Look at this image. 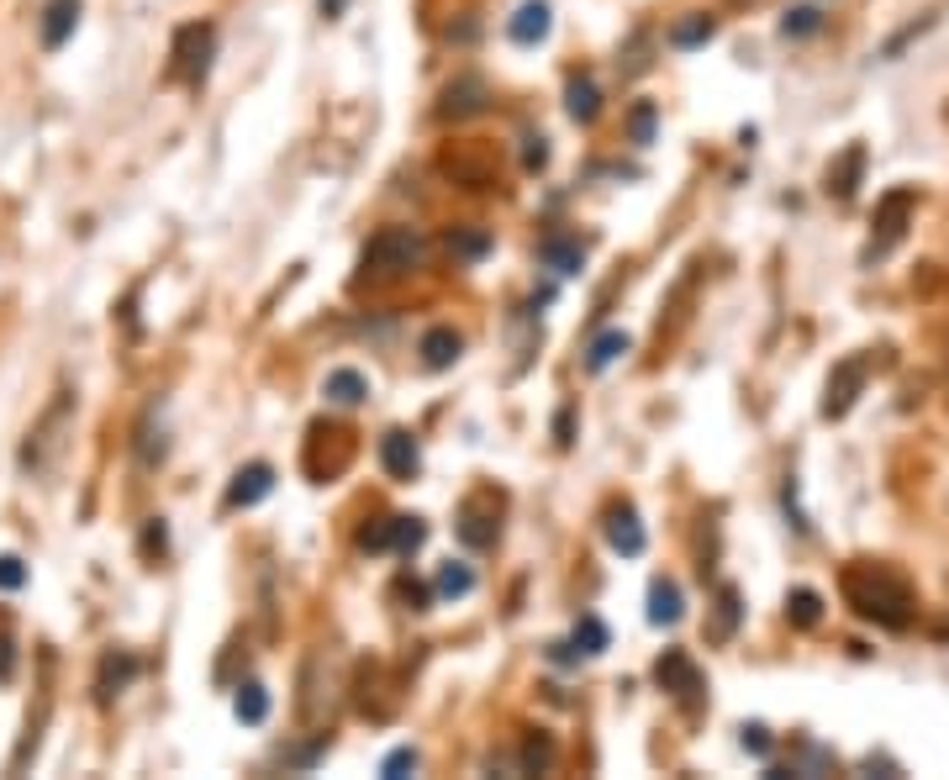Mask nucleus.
<instances>
[{
  "mask_svg": "<svg viewBox=\"0 0 949 780\" xmlns=\"http://www.w3.org/2000/svg\"><path fill=\"white\" fill-rule=\"evenodd\" d=\"M844 591L854 601V612L870 622H881V628H908L912 618V591L891 570L881 564H870V570H849L844 575Z\"/></svg>",
  "mask_w": 949,
  "mask_h": 780,
  "instance_id": "1",
  "label": "nucleus"
},
{
  "mask_svg": "<svg viewBox=\"0 0 949 780\" xmlns=\"http://www.w3.org/2000/svg\"><path fill=\"white\" fill-rule=\"evenodd\" d=\"M423 259V238L412 233V227H380L369 248H364V264L375 269V275H402L412 264Z\"/></svg>",
  "mask_w": 949,
  "mask_h": 780,
  "instance_id": "2",
  "label": "nucleus"
},
{
  "mask_svg": "<svg viewBox=\"0 0 949 780\" xmlns=\"http://www.w3.org/2000/svg\"><path fill=\"white\" fill-rule=\"evenodd\" d=\"M211 42H217V32L206 27V21H190V27H180L175 32V53H169V75L175 80H201L206 63H211Z\"/></svg>",
  "mask_w": 949,
  "mask_h": 780,
  "instance_id": "3",
  "label": "nucleus"
},
{
  "mask_svg": "<svg viewBox=\"0 0 949 780\" xmlns=\"http://www.w3.org/2000/svg\"><path fill=\"white\" fill-rule=\"evenodd\" d=\"M654 681L665 685L670 697L675 701H696V691H702V670H696V664H691V654H681V649H670L665 660L654 664Z\"/></svg>",
  "mask_w": 949,
  "mask_h": 780,
  "instance_id": "4",
  "label": "nucleus"
},
{
  "mask_svg": "<svg viewBox=\"0 0 949 780\" xmlns=\"http://www.w3.org/2000/svg\"><path fill=\"white\" fill-rule=\"evenodd\" d=\"M75 27H80V0H48V6H42L38 32H42V48H48V53H59L63 42L75 38Z\"/></svg>",
  "mask_w": 949,
  "mask_h": 780,
  "instance_id": "5",
  "label": "nucleus"
},
{
  "mask_svg": "<svg viewBox=\"0 0 949 780\" xmlns=\"http://www.w3.org/2000/svg\"><path fill=\"white\" fill-rule=\"evenodd\" d=\"M866 359H844L839 369H833L829 381V401H823V417H844L849 406H854V396H860V385H866Z\"/></svg>",
  "mask_w": 949,
  "mask_h": 780,
  "instance_id": "6",
  "label": "nucleus"
},
{
  "mask_svg": "<svg viewBox=\"0 0 949 780\" xmlns=\"http://www.w3.org/2000/svg\"><path fill=\"white\" fill-rule=\"evenodd\" d=\"M912 200H918V196H912V190H891V196L881 200V221H876V227H881V238H876V243H870V248H866V259H876V254H887L891 243L902 238V221H908Z\"/></svg>",
  "mask_w": 949,
  "mask_h": 780,
  "instance_id": "7",
  "label": "nucleus"
},
{
  "mask_svg": "<svg viewBox=\"0 0 949 780\" xmlns=\"http://www.w3.org/2000/svg\"><path fill=\"white\" fill-rule=\"evenodd\" d=\"M380 464L391 481H412L417 475V464H423V454H417V443L406 438V433H385L380 438Z\"/></svg>",
  "mask_w": 949,
  "mask_h": 780,
  "instance_id": "8",
  "label": "nucleus"
},
{
  "mask_svg": "<svg viewBox=\"0 0 949 780\" xmlns=\"http://www.w3.org/2000/svg\"><path fill=\"white\" fill-rule=\"evenodd\" d=\"M275 491V470L269 464H248V470H238L233 475V491H227V506L238 512V506H254V501H264Z\"/></svg>",
  "mask_w": 949,
  "mask_h": 780,
  "instance_id": "9",
  "label": "nucleus"
},
{
  "mask_svg": "<svg viewBox=\"0 0 949 780\" xmlns=\"http://www.w3.org/2000/svg\"><path fill=\"white\" fill-rule=\"evenodd\" d=\"M548 27H554V11H548V0H527V6H517V17H512V42H523V48H533V42L548 38Z\"/></svg>",
  "mask_w": 949,
  "mask_h": 780,
  "instance_id": "10",
  "label": "nucleus"
},
{
  "mask_svg": "<svg viewBox=\"0 0 949 780\" xmlns=\"http://www.w3.org/2000/svg\"><path fill=\"white\" fill-rule=\"evenodd\" d=\"M606 539H612V549H617V554H627V560H633V554H644V527H639V517H633V506H617V512H612V517H606Z\"/></svg>",
  "mask_w": 949,
  "mask_h": 780,
  "instance_id": "11",
  "label": "nucleus"
},
{
  "mask_svg": "<svg viewBox=\"0 0 949 780\" xmlns=\"http://www.w3.org/2000/svg\"><path fill=\"white\" fill-rule=\"evenodd\" d=\"M459 354H465V338H459L454 327H433V333L423 338V364L427 369H448Z\"/></svg>",
  "mask_w": 949,
  "mask_h": 780,
  "instance_id": "12",
  "label": "nucleus"
},
{
  "mask_svg": "<svg viewBox=\"0 0 949 780\" xmlns=\"http://www.w3.org/2000/svg\"><path fill=\"white\" fill-rule=\"evenodd\" d=\"M649 622H654V628H670V622H681V585L665 581V575L649 585Z\"/></svg>",
  "mask_w": 949,
  "mask_h": 780,
  "instance_id": "13",
  "label": "nucleus"
},
{
  "mask_svg": "<svg viewBox=\"0 0 949 780\" xmlns=\"http://www.w3.org/2000/svg\"><path fill=\"white\" fill-rule=\"evenodd\" d=\"M538 259L554 269V275H581V264H586V248L570 238H548L544 248H538Z\"/></svg>",
  "mask_w": 949,
  "mask_h": 780,
  "instance_id": "14",
  "label": "nucleus"
},
{
  "mask_svg": "<svg viewBox=\"0 0 949 780\" xmlns=\"http://www.w3.org/2000/svg\"><path fill=\"white\" fill-rule=\"evenodd\" d=\"M323 391H327V401H338V406H359V401L369 396V381H364L359 369H333Z\"/></svg>",
  "mask_w": 949,
  "mask_h": 780,
  "instance_id": "15",
  "label": "nucleus"
},
{
  "mask_svg": "<svg viewBox=\"0 0 949 780\" xmlns=\"http://www.w3.org/2000/svg\"><path fill=\"white\" fill-rule=\"evenodd\" d=\"M860 169H866V148H849L844 164L829 169V196L833 200H849L854 196V185H860Z\"/></svg>",
  "mask_w": 949,
  "mask_h": 780,
  "instance_id": "16",
  "label": "nucleus"
},
{
  "mask_svg": "<svg viewBox=\"0 0 949 780\" xmlns=\"http://www.w3.org/2000/svg\"><path fill=\"white\" fill-rule=\"evenodd\" d=\"M623 354H627V333H602V338L586 348V369L591 375H602V369H612Z\"/></svg>",
  "mask_w": 949,
  "mask_h": 780,
  "instance_id": "17",
  "label": "nucleus"
},
{
  "mask_svg": "<svg viewBox=\"0 0 949 780\" xmlns=\"http://www.w3.org/2000/svg\"><path fill=\"white\" fill-rule=\"evenodd\" d=\"M233 712H238V722H264V718H269V691H264L259 681L238 685V697H233Z\"/></svg>",
  "mask_w": 949,
  "mask_h": 780,
  "instance_id": "18",
  "label": "nucleus"
},
{
  "mask_svg": "<svg viewBox=\"0 0 949 780\" xmlns=\"http://www.w3.org/2000/svg\"><path fill=\"white\" fill-rule=\"evenodd\" d=\"M438 596H469V591H475V570H469V564H459V560H448L444 570H438Z\"/></svg>",
  "mask_w": 949,
  "mask_h": 780,
  "instance_id": "19",
  "label": "nucleus"
},
{
  "mask_svg": "<svg viewBox=\"0 0 949 780\" xmlns=\"http://www.w3.org/2000/svg\"><path fill=\"white\" fill-rule=\"evenodd\" d=\"M596 111H602L596 85H591V80H570V117H575V121H596Z\"/></svg>",
  "mask_w": 949,
  "mask_h": 780,
  "instance_id": "20",
  "label": "nucleus"
},
{
  "mask_svg": "<svg viewBox=\"0 0 949 780\" xmlns=\"http://www.w3.org/2000/svg\"><path fill=\"white\" fill-rule=\"evenodd\" d=\"M787 618L797 622V628H812V622L823 618V596H818V591H791Z\"/></svg>",
  "mask_w": 949,
  "mask_h": 780,
  "instance_id": "21",
  "label": "nucleus"
},
{
  "mask_svg": "<svg viewBox=\"0 0 949 780\" xmlns=\"http://www.w3.org/2000/svg\"><path fill=\"white\" fill-rule=\"evenodd\" d=\"M481 96H485V85H481V80L448 85V111H454V117H469V111H481Z\"/></svg>",
  "mask_w": 949,
  "mask_h": 780,
  "instance_id": "22",
  "label": "nucleus"
},
{
  "mask_svg": "<svg viewBox=\"0 0 949 780\" xmlns=\"http://www.w3.org/2000/svg\"><path fill=\"white\" fill-rule=\"evenodd\" d=\"M818 27H823V11H818V6H797V11H787V21H781L787 38H812Z\"/></svg>",
  "mask_w": 949,
  "mask_h": 780,
  "instance_id": "23",
  "label": "nucleus"
},
{
  "mask_svg": "<svg viewBox=\"0 0 949 780\" xmlns=\"http://www.w3.org/2000/svg\"><path fill=\"white\" fill-rule=\"evenodd\" d=\"M423 539H427V527H423L417 517H391V543H396L402 554H412V549H417Z\"/></svg>",
  "mask_w": 949,
  "mask_h": 780,
  "instance_id": "24",
  "label": "nucleus"
},
{
  "mask_svg": "<svg viewBox=\"0 0 949 780\" xmlns=\"http://www.w3.org/2000/svg\"><path fill=\"white\" fill-rule=\"evenodd\" d=\"M712 38V21L708 17H691V21H681L675 32H670V42L675 48H696V42H708Z\"/></svg>",
  "mask_w": 949,
  "mask_h": 780,
  "instance_id": "25",
  "label": "nucleus"
},
{
  "mask_svg": "<svg viewBox=\"0 0 949 780\" xmlns=\"http://www.w3.org/2000/svg\"><path fill=\"white\" fill-rule=\"evenodd\" d=\"M575 649L581 654H602L606 649V628L596 618H581V628H575Z\"/></svg>",
  "mask_w": 949,
  "mask_h": 780,
  "instance_id": "26",
  "label": "nucleus"
},
{
  "mask_svg": "<svg viewBox=\"0 0 949 780\" xmlns=\"http://www.w3.org/2000/svg\"><path fill=\"white\" fill-rule=\"evenodd\" d=\"M548 764H554V743L533 733V739L523 743V770H548Z\"/></svg>",
  "mask_w": 949,
  "mask_h": 780,
  "instance_id": "27",
  "label": "nucleus"
},
{
  "mask_svg": "<svg viewBox=\"0 0 949 780\" xmlns=\"http://www.w3.org/2000/svg\"><path fill=\"white\" fill-rule=\"evenodd\" d=\"M448 248H454V254H465V259H481L485 248H491V238H485V233H454Z\"/></svg>",
  "mask_w": 949,
  "mask_h": 780,
  "instance_id": "28",
  "label": "nucleus"
},
{
  "mask_svg": "<svg viewBox=\"0 0 949 780\" xmlns=\"http://www.w3.org/2000/svg\"><path fill=\"white\" fill-rule=\"evenodd\" d=\"M654 117H660V111H654V100H644V106L633 111V127H627V132H633V142H649V138H654Z\"/></svg>",
  "mask_w": 949,
  "mask_h": 780,
  "instance_id": "29",
  "label": "nucleus"
},
{
  "mask_svg": "<svg viewBox=\"0 0 949 780\" xmlns=\"http://www.w3.org/2000/svg\"><path fill=\"white\" fill-rule=\"evenodd\" d=\"M733 622H739V591H723V618H718V633L712 639H728Z\"/></svg>",
  "mask_w": 949,
  "mask_h": 780,
  "instance_id": "30",
  "label": "nucleus"
},
{
  "mask_svg": "<svg viewBox=\"0 0 949 780\" xmlns=\"http://www.w3.org/2000/svg\"><path fill=\"white\" fill-rule=\"evenodd\" d=\"M402 770H417V749H396V754H385L380 776H402Z\"/></svg>",
  "mask_w": 949,
  "mask_h": 780,
  "instance_id": "31",
  "label": "nucleus"
},
{
  "mask_svg": "<svg viewBox=\"0 0 949 780\" xmlns=\"http://www.w3.org/2000/svg\"><path fill=\"white\" fill-rule=\"evenodd\" d=\"M21 581H27V570H21V560H17V554H0V585H6V591H17Z\"/></svg>",
  "mask_w": 949,
  "mask_h": 780,
  "instance_id": "32",
  "label": "nucleus"
},
{
  "mask_svg": "<svg viewBox=\"0 0 949 780\" xmlns=\"http://www.w3.org/2000/svg\"><path fill=\"white\" fill-rule=\"evenodd\" d=\"M749 749V754H770V733L765 728H760V722H754V728H744V739H739Z\"/></svg>",
  "mask_w": 949,
  "mask_h": 780,
  "instance_id": "33",
  "label": "nucleus"
},
{
  "mask_svg": "<svg viewBox=\"0 0 949 780\" xmlns=\"http://www.w3.org/2000/svg\"><path fill=\"white\" fill-rule=\"evenodd\" d=\"M11 670H17V654H11V639H0V681H11Z\"/></svg>",
  "mask_w": 949,
  "mask_h": 780,
  "instance_id": "34",
  "label": "nucleus"
},
{
  "mask_svg": "<svg viewBox=\"0 0 949 780\" xmlns=\"http://www.w3.org/2000/svg\"><path fill=\"white\" fill-rule=\"evenodd\" d=\"M344 6H348V0H323V17H338Z\"/></svg>",
  "mask_w": 949,
  "mask_h": 780,
  "instance_id": "35",
  "label": "nucleus"
}]
</instances>
